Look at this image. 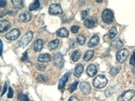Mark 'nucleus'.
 <instances>
[{
  "instance_id": "1",
  "label": "nucleus",
  "mask_w": 135,
  "mask_h": 101,
  "mask_svg": "<svg viewBox=\"0 0 135 101\" xmlns=\"http://www.w3.org/2000/svg\"><path fill=\"white\" fill-rule=\"evenodd\" d=\"M108 84V79L104 75L97 76L93 81V86L96 89H103Z\"/></svg>"
},
{
  "instance_id": "2",
  "label": "nucleus",
  "mask_w": 135,
  "mask_h": 101,
  "mask_svg": "<svg viewBox=\"0 0 135 101\" xmlns=\"http://www.w3.org/2000/svg\"><path fill=\"white\" fill-rule=\"evenodd\" d=\"M102 20L106 24H111L114 20V14L112 10L106 9L102 13Z\"/></svg>"
},
{
  "instance_id": "3",
  "label": "nucleus",
  "mask_w": 135,
  "mask_h": 101,
  "mask_svg": "<svg viewBox=\"0 0 135 101\" xmlns=\"http://www.w3.org/2000/svg\"><path fill=\"white\" fill-rule=\"evenodd\" d=\"M130 55V51L127 49H121L118 51L116 59L119 63H123Z\"/></svg>"
},
{
  "instance_id": "4",
  "label": "nucleus",
  "mask_w": 135,
  "mask_h": 101,
  "mask_svg": "<svg viewBox=\"0 0 135 101\" xmlns=\"http://www.w3.org/2000/svg\"><path fill=\"white\" fill-rule=\"evenodd\" d=\"M32 37H33V33H32V32L28 31V32H26V33L22 36V38H21V40H20V44L21 45V47H25V46H27V45L31 42V40H32Z\"/></svg>"
},
{
  "instance_id": "5",
  "label": "nucleus",
  "mask_w": 135,
  "mask_h": 101,
  "mask_svg": "<svg viewBox=\"0 0 135 101\" xmlns=\"http://www.w3.org/2000/svg\"><path fill=\"white\" fill-rule=\"evenodd\" d=\"M63 13L61 6L58 3L51 4L49 8V13L51 15H59Z\"/></svg>"
},
{
  "instance_id": "6",
  "label": "nucleus",
  "mask_w": 135,
  "mask_h": 101,
  "mask_svg": "<svg viewBox=\"0 0 135 101\" xmlns=\"http://www.w3.org/2000/svg\"><path fill=\"white\" fill-rule=\"evenodd\" d=\"M20 35H21V31L17 28H14L10 32H9L8 33H6L5 38L8 40H15L20 36Z\"/></svg>"
},
{
  "instance_id": "7",
  "label": "nucleus",
  "mask_w": 135,
  "mask_h": 101,
  "mask_svg": "<svg viewBox=\"0 0 135 101\" xmlns=\"http://www.w3.org/2000/svg\"><path fill=\"white\" fill-rule=\"evenodd\" d=\"M135 95L134 90H128L127 92H125L123 95H121L119 98H118V100L117 101H130Z\"/></svg>"
},
{
  "instance_id": "8",
  "label": "nucleus",
  "mask_w": 135,
  "mask_h": 101,
  "mask_svg": "<svg viewBox=\"0 0 135 101\" xmlns=\"http://www.w3.org/2000/svg\"><path fill=\"white\" fill-rule=\"evenodd\" d=\"M54 64H55V66H56L59 69H62L63 67L64 59H63V56L62 55L61 53H57V54L55 55V57H54Z\"/></svg>"
},
{
  "instance_id": "9",
  "label": "nucleus",
  "mask_w": 135,
  "mask_h": 101,
  "mask_svg": "<svg viewBox=\"0 0 135 101\" xmlns=\"http://www.w3.org/2000/svg\"><path fill=\"white\" fill-rule=\"evenodd\" d=\"M80 89L85 95H89L91 91V86L89 82L83 81L80 84Z\"/></svg>"
},
{
  "instance_id": "10",
  "label": "nucleus",
  "mask_w": 135,
  "mask_h": 101,
  "mask_svg": "<svg viewBox=\"0 0 135 101\" xmlns=\"http://www.w3.org/2000/svg\"><path fill=\"white\" fill-rule=\"evenodd\" d=\"M69 76H70V73H66L64 74V76L59 80V85H58V89L59 90H62L64 88H65V85H66V83L69 78Z\"/></svg>"
},
{
  "instance_id": "11",
  "label": "nucleus",
  "mask_w": 135,
  "mask_h": 101,
  "mask_svg": "<svg viewBox=\"0 0 135 101\" xmlns=\"http://www.w3.org/2000/svg\"><path fill=\"white\" fill-rule=\"evenodd\" d=\"M32 18V14L28 12H25V13H23L19 15V17H18V21L20 22H28L31 20Z\"/></svg>"
},
{
  "instance_id": "12",
  "label": "nucleus",
  "mask_w": 135,
  "mask_h": 101,
  "mask_svg": "<svg viewBox=\"0 0 135 101\" xmlns=\"http://www.w3.org/2000/svg\"><path fill=\"white\" fill-rule=\"evenodd\" d=\"M43 47H44V42H43V40H40V39H38L34 43L33 50L35 51H36V52H40L43 49Z\"/></svg>"
},
{
  "instance_id": "13",
  "label": "nucleus",
  "mask_w": 135,
  "mask_h": 101,
  "mask_svg": "<svg viewBox=\"0 0 135 101\" xmlns=\"http://www.w3.org/2000/svg\"><path fill=\"white\" fill-rule=\"evenodd\" d=\"M87 74L89 77H94L97 74V69L95 65L90 64L87 67Z\"/></svg>"
},
{
  "instance_id": "14",
  "label": "nucleus",
  "mask_w": 135,
  "mask_h": 101,
  "mask_svg": "<svg viewBox=\"0 0 135 101\" xmlns=\"http://www.w3.org/2000/svg\"><path fill=\"white\" fill-rule=\"evenodd\" d=\"M96 22H97L96 18H93V17L87 18L84 22V25L88 28H92L96 25Z\"/></svg>"
},
{
  "instance_id": "15",
  "label": "nucleus",
  "mask_w": 135,
  "mask_h": 101,
  "mask_svg": "<svg viewBox=\"0 0 135 101\" xmlns=\"http://www.w3.org/2000/svg\"><path fill=\"white\" fill-rule=\"evenodd\" d=\"M37 60L40 62H48L51 60V56L49 54L40 55L37 58Z\"/></svg>"
},
{
  "instance_id": "16",
  "label": "nucleus",
  "mask_w": 135,
  "mask_h": 101,
  "mask_svg": "<svg viewBox=\"0 0 135 101\" xmlns=\"http://www.w3.org/2000/svg\"><path fill=\"white\" fill-rule=\"evenodd\" d=\"M10 27V24L9 23V21H4V20H2L0 21V32H3L6 30H8Z\"/></svg>"
},
{
  "instance_id": "17",
  "label": "nucleus",
  "mask_w": 135,
  "mask_h": 101,
  "mask_svg": "<svg viewBox=\"0 0 135 101\" xmlns=\"http://www.w3.org/2000/svg\"><path fill=\"white\" fill-rule=\"evenodd\" d=\"M99 41H100L99 36H98L97 35H94V36L91 38V40H89L88 46H89V47H95L97 44H98Z\"/></svg>"
},
{
  "instance_id": "18",
  "label": "nucleus",
  "mask_w": 135,
  "mask_h": 101,
  "mask_svg": "<svg viewBox=\"0 0 135 101\" xmlns=\"http://www.w3.org/2000/svg\"><path fill=\"white\" fill-rule=\"evenodd\" d=\"M83 70H84V67L81 64H78L75 67V70H74V75L77 78H79L81 76V74H82L83 72Z\"/></svg>"
},
{
  "instance_id": "19",
  "label": "nucleus",
  "mask_w": 135,
  "mask_h": 101,
  "mask_svg": "<svg viewBox=\"0 0 135 101\" xmlns=\"http://www.w3.org/2000/svg\"><path fill=\"white\" fill-rule=\"evenodd\" d=\"M56 34L59 37H67L69 36V31L65 28H62L56 32Z\"/></svg>"
},
{
  "instance_id": "20",
  "label": "nucleus",
  "mask_w": 135,
  "mask_h": 101,
  "mask_svg": "<svg viewBox=\"0 0 135 101\" xmlns=\"http://www.w3.org/2000/svg\"><path fill=\"white\" fill-rule=\"evenodd\" d=\"M93 55H94V51H92V50H89L85 52V54L84 55V57H83V59L85 61V62H88L89 60L92 59V58L93 57Z\"/></svg>"
},
{
  "instance_id": "21",
  "label": "nucleus",
  "mask_w": 135,
  "mask_h": 101,
  "mask_svg": "<svg viewBox=\"0 0 135 101\" xmlns=\"http://www.w3.org/2000/svg\"><path fill=\"white\" fill-rule=\"evenodd\" d=\"M59 40L58 39H55L52 41H51L49 44H48V49L49 50H54L55 48H57V47L59 46Z\"/></svg>"
},
{
  "instance_id": "22",
  "label": "nucleus",
  "mask_w": 135,
  "mask_h": 101,
  "mask_svg": "<svg viewBox=\"0 0 135 101\" xmlns=\"http://www.w3.org/2000/svg\"><path fill=\"white\" fill-rule=\"evenodd\" d=\"M123 43L122 40H120L119 39H116L113 41L112 43V47L115 49H119L121 47H123Z\"/></svg>"
},
{
  "instance_id": "23",
  "label": "nucleus",
  "mask_w": 135,
  "mask_h": 101,
  "mask_svg": "<svg viewBox=\"0 0 135 101\" xmlns=\"http://www.w3.org/2000/svg\"><path fill=\"white\" fill-rule=\"evenodd\" d=\"M12 4L17 9H21L24 6V2L22 0H12Z\"/></svg>"
},
{
  "instance_id": "24",
  "label": "nucleus",
  "mask_w": 135,
  "mask_h": 101,
  "mask_svg": "<svg viewBox=\"0 0 135 101\" xmlns=\"http://www.w3.org/2000/svg\"><path fill=\"white\" fill-rule=\"evenodd\" d=\"M40 5V2H39L38 0H36V1H34L32 3L30 4V6H29V7H28V9H29L30 11L36 10V9H39Z\"/></svg>"
},
{
  "instance_id": "25",
  "label": "nucleus",
  "mask_w": 135,
  "mask_h": 101,
  "mask_svg": "<svg viewBox=\"0 0 135 101\" xmlns=\"http://www.w3.org/2000/svg\"><path fill=\"white\" fill-rule=\"evenodd\" d=\"M81 58V53L78 51H75L73 52L72 55H71V59L73 60V62H78Z\"/></svg>"
},
{
  "instance_id": "26",
  "label": "nucleus",
  "mask_w": 135,
  "mask_h": 101,
  "mask_svg": "<svg viewBox=\"0 0 135 101\" xmlns=\"http://www.w3.org/2000/svg\"><path fill=\"white\" fill-rule=\"evenodd\" d=\"M117 33H118V32H117L116 28H115V27H112V28L109 30V32H108V37H109L110 39H113V38H115V36L117 35Z\"/></svg>"
},
{
  "instance_id": "27",
  "label": "nucleus",
  "mask_w": 135,
  "mask_h": 101,
  "mask_svg": "<svg viewBox=\"0 0 135 101\" xmlns=\"http://www.w3.org/2000/svg\"><path fill=\"white\" fill-rule=\"evenodd\" d=\"M121 67L119 66H114V67H112L111 70H110V74L113 76H115L116 74H118V73L119 72Z\"/></svg>"
},
{
  "instance_id": "28",
  "label": "nucleus",
  "mask_w": 135,
  "mask_h": 101,
  "mask_svg": "<svg viewBox=\"0 0 135 101\" xmlns=\"http://www.w3.org/2000/svg\"><path fill=\"white\" fill-rule=\"evenodd\" d=\"M77 41H78V43L80 45H84L85 43V36H82V35H78V36H77Z\"/></svg>"
},
{
  "instance_id": "29",
  "label": "nucleus",
  "mask_w": 135,
  "mask_h": 101,
  "mask_svg": "<svg viewBox=\"0 0 135 101\" xmlns=\"http://www.w3.org/2000/svg\"><path fill=\"white\" fill-rule=\"evenodd\" d=\"M18 100H19V101H29L28 97L25 94L22 93H19V95H18Z\"/></svg>"
},
{
  "instance_id": "30",
  "label": "nucleus",
  "mask_w": 135,
  "mask_h": 101,
  "mask_svg": "<svg viewBox=\"0 0 135 101\" xmlns=\"http://www.w3.org/2000/svg\"><path fill=\"white\" fill-rule=\"evenodd\" d=\"M78 85V81H74L73 84H71L69 87V91L70 93H73L76 89H77V86Z\"/></svg>"
},
{
  "instance_id": "31",
  "label": "nucleus",
  "mask_w": 135,
  "mask_h": 101,
  "mask_svg": "<svg viewBox=\"0 0 135 101\" xmlns=\"http://www.w3.org/2000/svg\"><path fill=\"white\" fill-rule=\"evenodd\" d=\"M36 80L39 82H40V83H44V82H46L47 81V78H46L45 75H40V76H38V78H36Z\"/></svg>"
},
{
  "instance_id": "32",
  "label": "nucleus",
  "mask_w": 135,
  "mask_h": 101,
  "mask_svg": "<svg viewBox=\"0 0 135 101\" xmlns=\"http://www.w3.org/2000/svg\"><path fill=\"white\" fill-rule=\"evenodd\" d=\"M46 67H47V66H46L45 64H40V63H39V64H37V65H36V68H37V70H40V71H44V70H45Z\"/></svg>"
},
{
  "instance_id": "33",
  "label": "nucleus",
  "mask_w": 135,
  "mask_h": 101,
  "mask_svg": "<svg viewBox=\"0 0 135 101\" xmlns=\"http://www.w3.org/2000/svg\"><path fill=\"white\" fill-rule=\"evenodd\" d=\"M130 63L135 67V51L134 52V54L132 55V56L131 57V61H130Z\"/></svg>"
},
{
  "instance_id": "34",
  "label": "nucleus",
  "mask_w": 135,
  "mask_h": 101,
  "mask_svg": "<svg viewBox=\"0 0 135 101\" xmlns=\"http://www.w3.org/2000/svg\"><path fill=\"white\" fill-rule=\"evenodd\" d=\"M87 17H88V12L86 10H84L81 12V18L82 20H86L87 19Z\"/></svg>"
},
{
  "instance_id": "35",
  "label": "nucleus",
  "mask_w": 135,
  "mask_h": 101,
  "mask_svg": "<svg viewBox=\"0 0 135 101\" xmlns=\"http://www.w3.org/2000/svg\"><path fill=\"white\" fill-rule=\"evenodd\" d=\"M78 30H79V27H78V26L74 25V26H72V27H71V32H72L73 33H77V32H78Z\"/></svg>"
},
{
  "instance_id": "36",
  "label": "nucleus",
  "mask_w": 135,
  "mask_h": 101,
  "mask_svg": "<svg viewBox=\"0 0 135 101\" xmlns=\"http://www.w3.org/2000/svg\"><path fill=\"white\" fill-rule=\"evenodd\" d=\"M8 98H12L13 97V91L12 88H9V93H8Z\"/></svg>"
},
{
  "instance_id": "37",
  "label": "nucleus",
  "mask_w": 135,
  "mask_h": 101,
  "mask_svg": "<svg viewBox=\"0 0 135 101\" xmlns=\"http://www.w3.org/2000/svg\"><path fill=\"white\" fill-rule=\"evenodd\" d=\"M6 90H7V84L5 83L4 87H3V90H2V95H1V96H3V95L6 93Z\"/></svg>"
},
{
  "instance_id": "38",
  "label": "nucleus",
  "mask_w": 135,
  "mask_h": 101,
  "mask_svg": "<svg viewBox=\"0 0 135 101\" xmlns=\"http://www.w3.org/2000/svg\"><path fill=\"white\" fill-rule=\"evenodd\" d=\"M6 1H4V0H2V1H0V6L1 7H5L6 6Z\"/></svg>"
},
{
  "instance_id": "39",
  "label": "nucleus",
  "mask_w": 135,
  "mask_h": 101,
  "mask_svg": "<svg viewBox=\"0 0 135 101\" xmlns=\"http://www.w3.org/2000/svg\"><path fill=\"white\" fill-rule=\"evenodd\" d=\"M69 101H79V100H78V99L77 97H71L70 98Z\"/></svg>"
},
{
  "instance_id": "40",
  "label": "nucleus",
  "mask_w": 135,
  "mask_h": 101,
  "mask_svg": "<svg viewBox=\"0 0 135 101\" xmlns=\"http://www.w3.org/2000/svg\"><path fill=\"white\" fill-rule=\"evenodd\" d=\"M9 14H10V15H12V14L14 15V14H15V12H13H13H12V11H9Z\"/></svg>"
}]
</instances>
